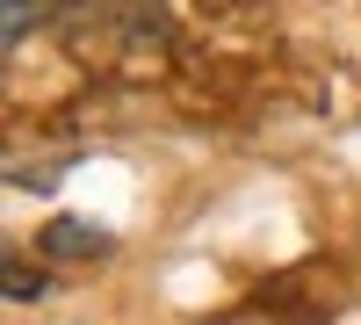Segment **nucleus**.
Listing matches in <instances>:
<instances>
[{
  "label": "nucleus",
  "mask_w": 361,
  "mask_h": 325,
  "mask_svg": "<svg viewBox=\"0 0 361 325\" xmlns=\"http://www.w3.org/2000/svg\"><path fill=\"white\" fill-rule=\"evenodd\" d=\"M8 297H15V304H37V297H44V275H29L22 260H8Z\"/></svg>",
  "instance_id": "3"
},
{
  "label": "nucleus",
  "mask_w": 361,
  "mask_h": 325,
  "mask_svg": "<svg viewBox=\"0 0 361 325\" xmlns=\"http://www.w3.org/2000/svg\"><path fill=\"white\" fill-rule=\"evenodd\" d=\"M44 8H51V0H8V15H0V37H8V51L29 44V29L44 22Z\"/></svg>",
  "instance_id": "2"
},
{
  "label": "nucleus",
  "mask_w": 361,
  "mask_h": 325,
  "mask_svg": "<svg viewBox=\"0 0 361 325\" xmlns=\"http://www.w3.org/2000/svg\"><path fill=\"white\" fill-rule=\"evenodd\" d=\"M37 246H44L51 260H102V253H109V231L87 224V217H58V224H44Z\"/></svg>",
  "instance_id": "1"
},
{
  "label": "nucleus",
  "mask_w": 361,
  "mask_h": 325,
  "mask_svg": "<svg viewBox=\"0 0 361 325\" xmlns=\"http://www.w3.org/2000/svg\"><path fill=\"white\" fill-rule=\"evenodd\" d=\"M209 8H246V0H209Z\"/></svg>",
  "instance_id": "4"
}]
</instances>
